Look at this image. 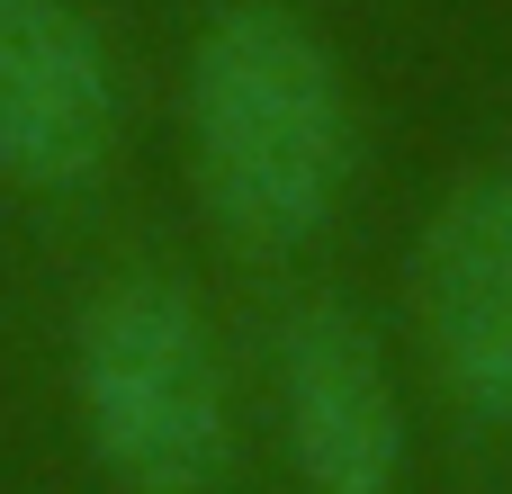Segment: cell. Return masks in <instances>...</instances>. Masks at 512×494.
Masks as SVG:
<instances>
[{
	"mask_svg": "<svg viewBox=\"0 0 512 494\" xmlns=\"http://www.w3.org/2000/svg\"><path fill=\"white\" fill-rule=\"evenodd\" d=\"M180 162L234 252H306L360 162L351 72L288 0H216L180 54Z\"/></svg>",
	"mask_w": 512,
	"mask_h": 494,
	"instance_id": "obj_1",
	"label": "cell"
},
{
	"mask_svg": "<svg viewBox=\"0 0 512 494\" xmlns=\"http://www.w3.org/2000/svg\"><path fill=\"white\" fill-rule=\"evenodd\" d=\"M72 423L117 494H225L234 360L189 279L126 270L90 288L72 324Z\"/></svg>",
	"mask_w": 512,
	"mask_h": 494,
	"instance_id": "obj_2",
	"label": "cell"
},
{
	"mask_svg": "<svg viewBox=\"0 0 512 494\" xmlns=\"http://www.w3.org/2000/svg\"><path fill=\"white\" fill-rule=\"evenodd\" d=\"M414 369L468 432H512V162L459 171L405 252Z\"/></svg>",
	"mask_w": 512,
	"mask_h": 494,
	"instance_id": "obj_3",
	"label": "cell"
},
{
	"mask_svg": "<svg viewBox=\"0 0 512 494\" xmlns=\"http://www.w3.org/2000/svg\"><path fill=\"white\" fill-rule=\"evenodd\" d=\"M126 72L81 0H0V189L81 198L117 171Z\"/></svg>",
	"mask_w": 512,
	"mask_h": 494,
	"instance_id": "obj_4",
	"label": "cell"
},
{
	"mask_svg": "<svg viewBox=\"0 0 512 494\" xmlns=\"http://www.w3.org/2000/svg\"><path fill=\"white\" fill-rule=\"evenodd\" d=\"M279 432L297 494H414L405 369L351 306H306L279 333Z\"/></svg>",
	"mask_w": 512,
	"mask_h": 494,
	"instance_id": "obj_5",
	"label": "cell"
}]
</instances>
